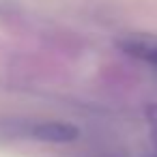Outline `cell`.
<instances>
[{
    "label": "cell",
    "instance_id": "2",
    "mask_svg": "<svg viewBox=\"0 0 157 157\" xmlns=\"http://www.w3.org/2000/svg\"><path fill=\"white\" fill-rule=\"evenodd\" d=\"M123 50L136 58L157 65V39H129L123 41Z\"/></svg>",
    "mask_w": 157,
    "mask_h": 157
},
{
    "label": "cell",
    "instance_id": "3",
    "mask_svg": "<svg viewBox=\"0 0 157 157\" xmlns=\"http://www.w3.org/2000/svg\"><path fill=\"white\" fill-rule=\"evenodd\" d=\"M146 116L151 123V133H153V142H155V157H157V105H148Z\"/></svg>",
    "mask_w": 157,
    "mask_h": 157
},
{
    "label": "cell",
    "instance_id": "1",
    "mask_svg": "<svg viewBox=\"0 0 157 157\" xmlns=\"http://www.w3.org/2000/svg\"><path fill=\"white\" fill-rule=\"evenodd\" d=\"M33 138L41 142H54V144H65L73 142L80 136V129L69 125V123H41L33 127Z\"/></svg>",
    "mask_w": 157,
    "mask_h": 157
}]
</instances>
